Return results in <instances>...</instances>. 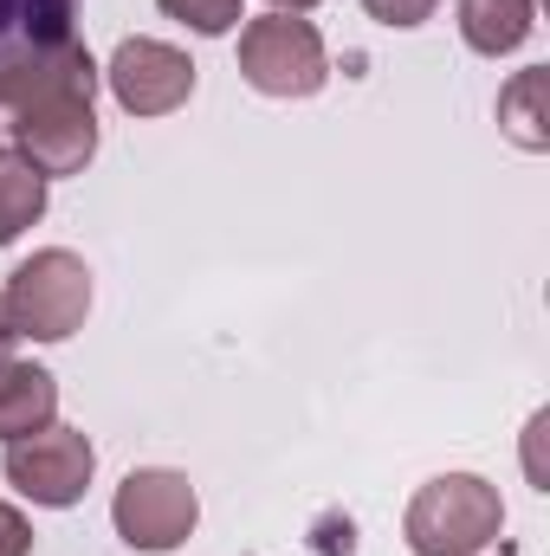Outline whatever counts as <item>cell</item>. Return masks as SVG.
Returning a JSON list of instances; mask_svg holds the SVG:
<instances>
[{"instance_id":"6da1fadb","label":"cell","mask_w":550,"mask_h":556,"mask_svg":"<svg viewBox=\"0 0 550 556\" xmlns=\"http://www.w3.org/2000/svg\"><path fill=\"white\" fill-rule=\"evenodd\" d=\"M98 59L78 39V0H0V111L33 98H98Z\"/></svg>"},{"instance_id":"7a4b0ae2","label":"cell","mask_w":550,"mask_h":556,"mask_svg":"<svg viewBox=\"0 0 550 556\" xmlns=\"http://www.w3.org/2000/svg\"><path fill=\"white\" fill-rule=\"evenodd\" d=\"M505 531V505L499 485H486L479 472H440L427 479L402 511V538L414 556H479L499 544Z\"/></svg>"},{"instance_id":"3957f363","label":"cell","mask_w":550,"mask_h":556,"mask_svg":"<svg viewBox=\"0 0 550 556\" xmlns=\"http://www.w3.org/2000/svg\"><path fill=\"white\" fill-rule=\"evenodd\" d=\"M7 311H13V330L33 337V343H65L85 330L91 317V266L65 247H46L33 260H20L7 278Z\"/></svg>"},{"instance_id":"277c9868","label":"cell","mask_w":550,"mask_h":556,"mask_svg":"<svg viewBox=\"0 0 550 556\" xmlns=\"http://www.w3.org/2000/svg\"><path fill=\"white\" fill-rule=\"evenodd\" d=\"M240 78L260 98H317L330 85V52L324 33L298 13H260L240 26Z\"/></svg>"},{"instance_id":"5b68a950","label":"cell","mask_w":550,"mask_h":556,"mask_svg":"<svg viewBox=\"0 0 550 556\" xmlns=\"http://www.w3.org/2000/svg\"><path fill=\"white\" fill-rule=\"evenodd\" d=\"M0 472H7V485H13L20 498H33V505H46V511H72V505L91 492L98 446H91L85 427H59V420H52V427L13 440L7 459H0Z\"/></svg>"},{"instance_id":"8992f818","label":"cell","mask_w":550,"mask_h":556,"mask_svg":"<svg viewBox=\"0 0 550 556\" xmlns=\"http://www.w3.org/2000/svg\"><path fill=\"white\" fill-rule=\"evenodd\" d=\"M111 525H117V538L130 551H149V556L182 551L195 538V525H201V498H195L188 472H175V466H137L117 485V498H111Z\"/></svg>"},{"instance_id":"52a82bcc","label":"cell","mask_w":550,"mask_h":556,"mask_svg":"<svg viewBox=\"0 0 550 556\" xmlns=\"http://www.w3.org/2000/svg\"><path fill=\"white\" fill-rule=\"evenodd\" d=\"M104 85L130 117H168L195 98V59L168 39H124L104 65Z\"/></svg>"},{"instance_id":"ba28073f","label":"cell","mask_w":550,"mask_h":556,"mask_svg":"<svg viewBox=\"0 0 550 556\" xmlns=\"http://www.w3.org/2000/svg\"><path fill=\"white\" fill-rule=\"evenodd\" d=\"M13 155L33 162L46 181L52 175H85L98 155V111L85 98H33L13 117Z\"/></svg>"},{"instance_id":"9c48e42d","label":"cell","mask_w":550,"mask_h":556,"mask_svg":"<svg viewBox=\"0 0 550 556\" xmlns=\"http://www.w3.org/2000/svg\"><path fill=\"white\" fill-rule=\"evenodd\" d=\"M59 420V376L39 363H0V440H26Z\"/></svg>"},{"instance_id":"30bf717a","label":"cell","mask_w":550,"mask_h":556,"mask_svg":"<svg viewBox=\"0 0 550 556\" xmlns=\"http://www.w3.org/2000/svg\"><path fill=\"white\" fill-rule=\"evenodd\" d=\"M538 26V0H460V39L479 59H505L532 39Z\"/></svg>"},{"instance_id":"8fae6325","label":"cell","mask_w":550,"mask_h":556,"mask_svg":"<svg viewBox=\"0 0 550 556\" xmlns=\"http://www.w3.org/2000/svg\"><path fill=\"white\" fill-rule=\"evenodd\" d=\"M550 72L545 65H532V72H512V85L499 91V130L518 142L525 155H545L550 149Z\"/></svg>"},{"instance_id":"7c38bea8","label":"cell","mask_w":550,"mask_h":556,"mask_svg":"<svg viewBox=\"0 0 550 556\" xmlns=\"http://www.w3.org/2000/svg\"><path fill=\"white\" fill-rule=\"evenodd\" d=\"M39 214H46V175L0 149V247H13Z\"/></svg>"},{"instance_id":"4fadbf2b","label":"cell","mask_w":550,"mask_h":556,"mask_svg":"<svg viewBox=\"0 0 550 556\" xmlns=\"http://www.w3.org/2000/svg\"><path fill=\"white\" fill-rule=\"evenodd\" d=\"M175 26L201 33V39H227L240 20H247V0H155Z\"/></svg>"},{"instance_id":"5bb4252c","label":"cell","mask_w":550,"mask_h":556,"mask_svg":"<svg viewBox=\"0 0 550 556\" xmlns=\"http://www.w3.org/2000/svg\"><path fill=\"white\" fill-rule=\"evenodd\" d=\"M434 7H440V0H363V13H370L376 26H396V33L427 26V20H434Z\"/></svg>"},{"instance_id":"9a60e30c","label":"cell","mask_w":550,"mask_h":556,"mask_svg":"<svg viewBox=\"0 0 550 556\" xmlns=\"http://www.w3.org/2000/svg\"><path fill=\"white\" fill-rule=\"evenodd\" d=\"M0 556H33V525L20 518V505H0Z\"/></svg>"},{"instance_id":"2e32d148","label":"cell","mask_w":550,"mask_h":556,"mask_svg":"<svg viewBox=\"0 0 550 556\" xmlns=\"http://www.w3.org/2000/svg\"><path fill=\"white\" fill-rule=\"evenodd\" d=\"M13 343H20V330H13V311H7V291H0V363H13Z\"/></svg>"},{"instance_id":"e0dca14e","label":"cell","mask_w":550,"mask_h":556,"mask_svg":"<svg viewBox=\"0 0 550 556\" xmlns=\"http://www.w3.org/2000/svg\"><path fill=\"white\" fill-rule=\"evenodd\" d=\"M304 7H317V0H273V13H304Z\"/></svg>"}]
</instances>
